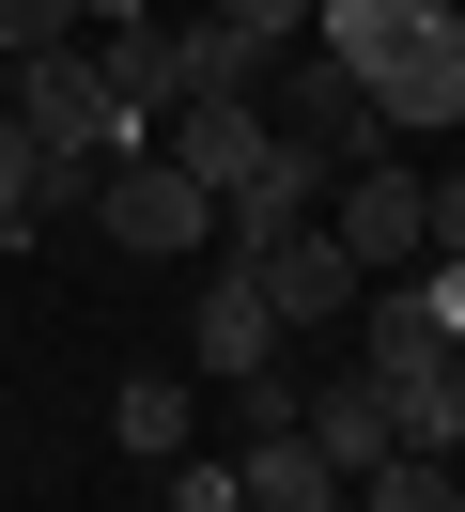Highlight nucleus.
I'll use <instances>...</instances> for the list:
<instances>
[{
  "instance_id": "f3484780",
  "label": "nucleus",
  "mask_w": 465,
  "mask_h": 512,
  "mask_svg": "<svg viewBox=\"0 0 465 512\" xmlns=\"http://www.w3.org/2000/svg\"><path fill=\"white\" fill-rule=\"evenodd\" d=\"M47 47H78V0H0V63H47Z\"/></svg>"
},
{
  "instance_id": "f03ea898",
  "label": "nucleus",
  "mask_w": 465,
  "mask_h": 512,
  "mask_svg": "<svg viewBox=\"0 0 465 512\" xmlns=\"http://www.w3.org/2000/svg\"><path fill=\"white\" fill-rule=\"evenodd\" d=\"M0 109H16L47 156H140V140H124V109H109V78H93V32L47 47V63H16V94H0Z\"/></svg>"
},
{
  "instance_id": "5701e85b",
  "label": "nucleus",
  "mask_w": 465,
  "mask_h": 512,
  "mask_svg": "<svg viewBox=\"0 0 465 512\" xmlns=\"http://www.w3.org/2000/svg\"><path fill=\"white\" fill-rule=\"evenodd\" d=\"M326 512H357V481H341V497H326Z\"/></svg>"
},
{
  "instance_id": "4be33fe9",
  "label": "nucleus",
  "mask_w": 465,
  "mask_h": 512,
  "mask_svg": "<svg viewBox=\"0 0 465 512\" xmlns=\"http://www.w3.org/2000/svg\"><path fill=\"white\" fill-rule=\"evenodd\" d=\"M140 16H155V0H78V32H140Z\"/></svg>"
},
{
  "instance_id": "9b49d317",
  "label": "nucleus",
  "mask_w": 465,
  "mask_h": 512,
  "mask_svg": "<svg viewBox=\"0 0 465 512\" xmlns=\"http://www.w3.org/2000/svg\"><path fill=\"white\" fill-rule=\"evenodd\" d=\"M264 63H279V47L233 32L217 0H202V16H171V78H186V109H202V94H264Z\"/></svg>"
},
{
  "instance_id": "aec40b11",
  "label": "nucleus",
  "mask_w": 465,
  "mask_h": 512,
  "mask_svg": "<svg viewBox=\"0 0 465 512\" xmlns=\"http://www.w3.org/2000/svg\"><path fill=\"white\" fill-rule=\"evenodd\" d=\"M233 32H264V47H310V0H217Z\"/></svg>"
},
{
  "instance_id": "f8f14e48",
  "label": "nucleus",
  "mask_w": 465,
  "mask_h": 512,
  "mask_svg": "<svg viewBox=\"0 0 465 512\" xmlns=\"http://www.w3.org/2000/svg\"><path fill=\"white\" fill-rule=\"evenodd\" d=\"M295 435L326 450L341 481H357V466H388V388H372V373H326V388L295 404Z\"/></svg>"
},
{
  "instance_id": "4468645a",
  "label": "nucleus",
  "mask_w": 465,
  "mask_h": 512,
  "mask_svg": "<svg viewBox=\"0 0 465 512\" xmlns=\"http://www.w3.org/2000/svg\"><path fill=\"white\" fill-rule=\"evenodd\" d=\"M109 435L140 450V466H171V450H186V373H124L109 388Z\"/></svg>"
},
{
  "instance_id": "20e7f679",
  "label": "nucleus",
  "mask_w": 465,
  "mask_h": 512,
  "mask_svg": "<svg viewBox=\"0 0 465 512\" xmlns=\"http://www.w3.org/2000/svg\"><path fill=\"white\" fill-rule=\"evenodd\" d=\"M326 233L357 249V280H372V264H388V280H403V264H434V233H419V171H403V156L326 171Z\"/></svg>"
},
{
  "instance_id": "39448f33",
  "label": "nucleus",
  "mask_w": 465,
  "mask_h": 512,
  "mask_svg": "<svg viewBox=\"0 0 465 512\" xmlns=\"http://www.w3.org/2000/svg\"><path fill=\"white\" fill-rule=\"evenodd\" d=\"M372 125H403V140H419V125H465V16H450V0L372 63Z\"/></svg>"
},
{
  "instance_id": "9d476101",
  "label": "nucleus",
  "mask_w": 465,
  "mask_h": 512,
  "mask_svg": "<svg viewBox=\"0 0 465 512\" xmlns=\"http://www.w3.org/2000/svg\"><path fill=\"white\" fill-rule=\"evenodd\" d=\"M233 481H248V512H326V497H341V466H326V450L295 435V419H248Z\"/></svg>"
},
{
  "instance_id": "dca6fc26",
  "label": "nucleus",
  "mask_w": 465,
  "mask_h": 512,
  "mask_svg": "<svg viewBox=\"0 0 465 512\" xmlns=\"http://www.w3.org/2000/svg\"><path fill=\"white\" fill-rule=\"evenodd\" d=\"M31 233H47V140L0 109V249H31Z\"/></svg>"
},
{
  "instance_id": "a211bd4d",
  "label": "nucleus",
  "mask_w": 465,
  "mask_h": 512,
  "mask_svg": "<svg viewBox=\"0 0 465 512\" xmlns=\"http://www.w3.org/2000/svg\"><path fill=\"white\" fill-rule=\"evenodd\" d=\"M171 512H248V481L202 466V450H171Z\"/></svg>"
},
{
  "instance_id": "ddd939ff",
  "label": "nucleus",
  "mask_w": 465,
  "mask_h": 512,
  "mask_svg": "<svg viewBox=\"0 0 465 512\" xmlns=\"http://www.w3.org/2000/svg\"><path fill=\"white\" fill-rule=\"evenodd\" d=\"M388 388V450H465V357H434V373H372Z\"/></svg>"
},
{
  "instance_id": "6ab92c4d",
  "label": "nucleus",
  "mask_w": 465,
  "mask_h": 512,
  "mask_svg": "<svg viewBox=\"0 0 465 512\" xmlns=\"http://www.w3.org/2000/svg\"><path fill=\"white\" fill-rule=\"evenodd\" d=\"M403 280H419V311H434V342L465 357V264H403Z\"/></svg>"
},
{
  "instance_id": "6e6552de",
  "label": "nucleus",
  "mask_w": 465,
  "mask_h": 512,
  "mask_svg": "<svg viewBox=\"0 0 465 512\" xmlns=\"http://www.w3.org/2000/svg\"><path fill=\"white\" fill-rule=\"evenodd\" d=\"M279 342H295V326H279V295L248 280V264H217L202 311H186V357H202V373H233V388H264V373H279Z\"/></svg>"
},
{
  "instance_id": "0eeeda50",
  "label": "nucleus",
  "mask_w": 465,
  "mask_h": 512,
  "mask_svg": "<svg viewBox=\"0 0 465 512\" xmlns=\"http://www.w3.org/2000/svg\"><path fill=\"white\" fill-rule=\"evenodd\" d=\"M233 264H248V280L279 295V326H341V311H357V295H372V280H357V249H341L326 218H295V233H264V249H233Z\"/></svg>"
},
{
  "instance_id": "f257e3e1",
  "label": "nucleus",
  "mask_w": 465,
  "mask_h": 512,
  "mask_svg": "<svg viewBox=\"0 0 465 512\" xmlns=\"http://www.w3.org/2000/svg\"><path fill=\"white\" fill-rule=\"evenodd\" d=\"M93 218H109V249H140V264H171V249H217V187H202V171H171L155 140L93 171Z\"/></svg>"
},
{
  "instance_id": "412c9836",
  "label": "nucleus",
  "mask_w": 465,
  "mask_h": 512,
  "mask_svg": "<svg viewBox=\"0 0 465 512\" xmlns=\"http://www.w3.org/2000/svg\"><path fill=\"white\" fill-rule=\"evenodd\" d=\"M419 233H434V264H465V171H450V187H419Z\"/></svg>"
},
{
  "instance_id": "7ed1b4c3",
  "label": "nucleus",
  "mask_w": 465,
  "mask_h": 512,
  "mask_svg": "<svg viewBox=\"0 0 465 512\" xmlns=\"http://www.w3.org/2000/svg\"><path fill=\"white\" fill-rule=\"evenodd\" d=\"M264 109H279V140H310L326 171H357V156H388V125H372V94L326 63V47H295V63H264Z\"/></svg>"
},
{
  "instance_id": "1a4fd4ad",
  "label": "nucleus",
  "mask_w": 465,
  "mask_h": 512,
  "mask_svg": "<svg viewBox=\"0 0 465 512\" xmlns=\"http://www.w3.org/2000/svg\"><path fill=\"white\" fill-rule=\"evenodd\" d=\"M93 78H109L124 140H155V125L186 109V78H171V16H140V32H93Z\"/></svg>"
},
{
  "instance_id": "b1692460",
  "label": "nucleus",
  "mask_w": 465,
  "mask_h": 512,
  "mask_svg": "<svg viewBox=\"0 0 465 512\" xmlns=\"http://www.w3.org/2000/svg\"><path fill=\"white\" fill-rule=\"evenodd\" d=\"M0 94H16V63H0Z\"/></svg>"
},
{
  "instance_id": "423d86ee",
  "label": "nucleus",
  "mask_w": 465,
  "mask_h": 512,
  "mask_svg": "<svg viewBox=\"0 0 465 512\" xmlns=\"http://www.w3.org/2000/svg\"><path fill=\"white\" fill-rule=\"evenodd\" d=\"M155 156H171V171H202V187L233 202V187H264L279 109H264V94H202V109H171V125H155Z\"/></svg>"
},
{
  "instance_id": "2eb2a0df",
  "label": "nucleus",
  "mask_w": 465,
  "mask_h": 512,
  "mask_svg": "<svg viewBox=\"0 0 465 512\" xmlns=\"http://www.w3.org/2000/svg\"><path fill=\"white\" fill-rule=\"evenodd\" d=\"M357 512H465L450 450H388V466H357Z\"/></svg>"
}]
</instances>
